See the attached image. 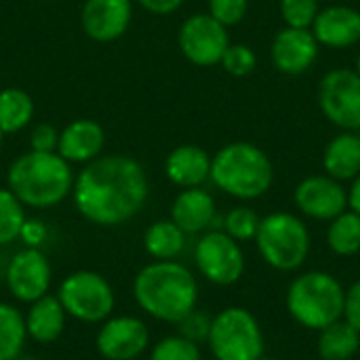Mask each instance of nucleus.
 <instances>
[{"instance_id":"f257e3e1","label":"nucleus","mask_w":360,"mask_h":360,"mask_svg":"<svg viewBox=\"0 0 360 360\" xmlns=\"http://www.w3.org/2000/svg\"><path fill=\"white\" fill-rule=\"evenodd\" d=\"M148 177L131 156L91 160L74 181L78 213L97 226H120L135 217L148 200Z\"/></svg>"},{"instance_id":"f03ea898","label":"nucleus","mask_w":360,"mask_h":360,"mask_svg":"<svg viewBox=\"0 0 360 360\" xmlns=\"http://www.w3.org/2000/svg\"><path fill=\"white\" fill-rule=\"evenodd\" d=\"M137 306L160 323L177 325L198 304V283L179 262H152L143 266L133 281Z\"/></svg>"},{"instance_id":"7ed1b4c3","label":"nucleus","mask_w":360,"mask_h":360,"mask_svg":"<svg viewBox=\"0 0 360 360\" xmlns=\"http://www.w3.org/2000/svg\"><path fill=\"white\" fill-rule=\"evenodd\" d=\"M8 190L21 205L49 209L68 198L74 188L70 162L57 152H25L6 173Z\"/></svg>"},{"instance_id":"20e7f679","label":"nucleus","mask_w":360,"mask_h":360,"mask_svg":"<svg viewBox=\"0 0 360 360\" xmlns=\"http://www.w3.org/2000/svg\"><path fill=\"white\" fill-rule=\"evenodd\" d=\"M211 179L221 192L240 200H253L270 190L274 169L262 148L234 141L211 158Z\"/></svg>"},{"instance_id":"39448f33","label":"nucleus","mask_w":360,"mask_h":360,"mask_svg":"<svg viewBox=\"0 0 360 360\" xmlns=\"http://www.w3.org/2000/svg\"><path fill=\"white\" fill-rule=\"evenodd\" d=\"M346 293L340 281L327 272H306L297 276L287 293L291 316L308 329H325L344 316Z\"/></svg>"},{"instance_id":"423d86ee","label":"nucleus","mask_w":360,"mask_h":360,"mask_svg":"<svg viewBox=\"0 0 360 360\" xmlns=\"http://www.w3.org/2000/svg\"><path fill=\"white\" fill-rule=\"evenodd\" d=\"M255 240L262 257L283 272L300 268L310 251V232L306 224L291 213H270L264 217Z\"/></svg>"},{"instance_id":"0eeeda50","label":"nucleus","mask_w":360,"mask_h":360,"mask_svg":"<svg viewBox=\"0 0 360 360\" xmlns=\"http://www.w3.org/2000/svg\"><path fill=\"white\" fill-rule=\"evenodd\" d=\"M57 300L68 316L86 325H101L116 308L112 285L105 276L93 270H76L68 274L57 289Z\"/></svg>"},{"instance_id":"6e6552de","label":"nucleus","mask_w":360,"mask_h":360,"mask_svg":"<svg viewBox=\"0 0 360 360\" xmlns=\"http://www.w3.org/2000/svg\"><path fill=\"white\" fill-rule=\"evenodd\" d=\"M209 348L217 360H257L264 356V335L245 308H226L211 321Z\"/></svg>"},{"instance_id":"1a4fd4ad","label":"nucleus","mask_w":360,"mask_h":360,"mask_svg":"<svg viewBox=\"0 0 360 360\" xmlns=\"http://www.w3.org/2000/svg\"><path fill=\"white\" fill-rule=\"evenodd\" d=\"M319 105L329 122L344 131H360V74L338 68L323 76Z\"/></svg>"},{"instance_id":"9d476101","label":"nucleus","mask_w":360,"mask_h":360,"mask_svg":"<svg viewBox=\"0 0 360 360\" xmlns=\"http://www.w3.org/2000/svg\"><path fill=\"white\" fill-rule=\"evenodd\" d=\"M198 272L213 285H234L245 272V253L240 245L221 230L207 232L194 249Z\"/></svg>"},{"instance_id":"9b49d317","label":"nucleus","mask_w":360,"mask_h":360,"mask_svg":"<svg viewBox=\"0 0 360 360\" xmlns=\"http://www.w3.org/2000/svg\"><path fill=\"white\" fill-rule=\"evenodd\" d=\"M53 281V268L49 257L36 249L25 247L17 251L4 272V283L13 300L21 304H32L40 297H44L51 291Z\"/></svg>"},{"instance_id":"f8f14e48","label":"nucleus","mask_w":360,"mask_h":360,"mask_svg":"<svg viewBox=\"0 0 360 360\" xmlns=\"http://www.w3.org/2000/svg\"><path fill=\"white\" fill-rule=\"evenodd\" d=\"M230 46L228 27L221 25L209 13H198L188 17L179 30V49L188 61L200 68H209L221 61L226 49Z\"/></svg>"},{"instance_id":"ddd939ff","label":"nucleus","mask_w":360,"mask_h":360,"mask_svg":"<svg viewBox=\"0 0 360 360\" xmlns=\"http://www.w3.org/2000/svg\"><path fill=\"white\" fill-rule=\"evenodd\" d=\"M95 346L105 360H135L150 346V329L139 316L112 314L101 323Z\"/></svg>"},{"instance_id":"4468645a","label":"nucleus","mask_w":360,"mask_h":360,"mask_svg":"<svg viewBox=\"0 0 360 360\" xmlns=\"http://www.w3.org/2000/svg\"><path fill=\"white\" fill-rule=\"evenodd\" d=\"M295 205L304 215L319 221H329L346 211L348 192L329 175H312L295 188Z\"/></svg>"},{"instance_id":"2eb2a0df","label":"nucleus","mask_w":360,"mask_h":360,"mask_svg":"<svg viewBox=\"0 0 360 360\" xmlns=\"http://www.w3.org/2000/svg\"><path fill=\"white\" fill-rule=\"evenodd\" d=\"M272 63L278 72L289 76H300L312 68L319 57V42L312 30L302 27H283L270 46Z\"/></svg>"},{"instance_id":"dca6fc26","label":"nucleus","mask_w":360,"mask_h":360,"mask_svg":"<svg viewBox=\"0 0 360 360\" xmlns=\"http://www.w3.org/2000/svg\"><path fill=\"white\" fill-rule=\"evenodd\" d=\"M131 15V0H86L82 8V27L89 38L112 42L127 32Z\"/></svg>"},{"instance_id":"f3484780","label":"nucleus","mask_w":360,"mask_h":360,"mask_svg":"<svg viewBox=\"0 0 360 360\" xmlns=\"http://www.w3.org/2000/svg\"><path fill=\"white\" fill-rule=\"evenodd\" d=\"M312 34L319 44L331 49H346L360 42V11L346 4H331L319 11Z\"/></svg>"},{"instance_id":"a211bd4d","label":"nucleus","mask_w":360,"mask_h":360,"mask_svg":"<svg viewBox=\"0 0 360 360\" xmlns=\"http://www.w3.org/2000/svg\"><path fill=\"white\" fill-rule=\"evenodd\" d=\"M105 135L99 122L80 118L70 122L59 133L57 154L63 156L68 162H91L99 156L103 148Z\"/></svg>"},{"instance_id":"6ab92c4d","label":"nucleus","mask_w":360,"mask_h":360,"mask_svg":"<svg viewBox=\"0 0 360 360\" xmlns=\"http://www.w3.org/2000/svg\"><path fill=\"white\" fill-rule=\"evenodd\" d=\"M23 316H25L27 338L40 346L55 344L63 335L65 323H68V312L63 310L57 295H51V293L32 302Z\"/></svg>"},{"instance_id":"aec40b11","label":"nucleus","mask_w":360,"mask_h":360,"mask_svg":"<svg viewBox=\"0 0 360 360\" xmlns=\"http://www.w3.org/2000/svg\"><path fill=\"white\" fill-rule=\"evenodd\" d=\"M171 221L188 236L205 232L215 221V200L202 188H186L171 207Z\"/></svg>"},{"instance_id":"412c9836","label":"nucleus","mask_w":360,"mask_h":360,"mask_svg":"<svg viewBox=\"0 0 360 360\" xmlns=\"http://www.w3.org/2000/svg\"><path fill=\"white\" fill-rule=\"evenodd\" d=\"M165 171L175 186L198 188L211 177V158L198 146H179L167 156Z\"/></svg>"},{"instance_id":"4be33fe9","label":"nucleus","mask_w":360,"mask_h":360,"mask_svg":"<svg viewBox=\"0 0 360 360\" xmlns=\"http://www.w3.org/2000/svg\"><path fill=\"white\" fill-rule=\"evenodd\" d=\"M323 167L329 177L338 181L354 179L360 173V137L354 131H344L335 135L325 152Z\"/></svg>"},{"instance_id":"5701e85b","label":"nucleus","mask_w":360,"mask_h":360,"mask_svg":"<svg viewBox=\"0 0 360 360\" xmlns=\"http://www.w3.org/2000/svg\"><path fill=\"white\" fill-rule=\"evenodd\" d=\"M143 247L148 255L154 257L156 262H169V259H175L184 251L186 234L171 219H162V221L152 224L146 230Z\"/></svg>"},{"instance_id":"b1692460","label":"nucleus","mask_w":360,"mask_h":360,"mask_svg":"<svg viewBox=\"0 0 360 360\" xmlns=\"http://www.w3.org/2000/svg\"><path fill=\"white\" fill-rule=\"evenodd\" d=\"M360 346V333L346 321H335L325 327L319 340V354L323 360H350Z\"/></svg>"},{"instance_id":"393cba45","label":"nucleus","mask_w":360,"mask_h":360,"mask_svg":"<svg viewBox=\"0 0 360 360\" xmlns=\"http://www.w3.org/2000/svg\"><path fill=\"white\" fill-rule=\"evenodd\" d=\"M25 342L27 331L23 312L8 302H0V360L19 359Z\"/></svg>"},{"instance_id":"a878e982","label":"nucleus","mask_w":360,"mask_h":360,"mask_svg":"<svg viewBox=\"0 0 360 360\" xmlns=\"http://www.w3.org/2000/svg\"><path fill=\"white\" fill-rule=\"evenodd\" d=\"M34 116V101L21 89L0 91V131L17 133L30 124Z\"/></svg>"},{"instance_id":"bb28decb","label":"nucleus","mask_w":360,"mask_h":360,"mask_svg":"<svg viewBox=\"0 0 360 360\" xmlns=\"http://www.w3.org/2000/svg\"><path fill=\"white\" fill-rule=\"evenodd\" d=\"M329 247L338 255H354L360 251V215L354 211H344L331 219L327 232Z\"/></svg>"},{"instance_id":"cd10ccee","label":"nucleus","mask_w":360,"mask_h":360,"mask_svg":"<svg viewBox=\"0 0 360 360\" xmlns=\"http://www.w3.org/2000/svg\"><path fill=\"white\" fill-rule=\"evenodd\" d=\"M23 224L25 211L21 200L8 188H0V247L15 243L21 234Z\"/></svg>"},{"instance_id":"c85d7f7f","label":"nucleus","mask_w":360,"mask_h":360,"mask_svg":"<svg viewBox=\"0 0 360 360\" xmlns=\"http://www.w3.org/2000/svg\"><path fill=\"white\" fill-rule=\"evenodd\" d=\"M259 221H262V217L253 209H249V207H236V209H232L226 215V219H224V232L228 236H232L236 243H240V240H253L257 236Z\"/></svg>"},{"instance_id":"c756f323","label":"nucleus","mask_w":360,"mask_h":360,"mask_svg":"<svg viewBox=\"0 0 360 360\" xmlns=\"http://www.w3.org/2000/svg\"><path fill=\"white\" fill-rule=\"evenodd\" d=\"M150 360H202V354L198 344L186 340L184 335H169L152 348Z\"/></svg>"},{"instance_id":"7c9ffc66","label":"nucleus","mask_w":360,"mask_h":360,"mask_svg":"<svg viewBox=\"0 0 360 360\" xmlns=\"http://www.w3.org/2000/svg\"><path fill=\"white\" fill-rule=\"evenodd\" d=\"M281 15L289 27L310 30L319 15V0H281Z\"/></svg>"},{"instance_id":"2f4dec72","label":"nucleus","mask_w":360,"mask_h":360,"mask_svg":"<svg viewBox=\"0 0 360 360\" xmlns=\"http://www.w3.org/2000/svg\"><path fill=\"white\" fill-rule=\"evenodd\" d=\"M224 65V70L232 76H249L255 65H257V57L255 51L247 44H230L219 61Z\"/></svg>"},{"instance_id":"473e14b6","label":"nucleus","mask_w":360,"mask_h":360,"mask_svg":"<svg viewBox=\"0 0 360 360\" xmlns=\"http://www.w3.org/2000/svg\"><path fill=\"white\" fill-rule=\"evenodd\" d=\"M247 8L249 0H209V15L226 27L240 23L247 15Z\"/></svg>"},{"instance_id":"72a5a7b5","label":"nucleus","mask_w":360,"mask_h":360,"mask_svg":"<svg viewBox=\"0 0 360 360\" xmlns=\"http://www.w3.org/2000/svg\"><path fill=\"white\" fill-rule=\"evenodd\" d=\"M211 321L205 312L200 310H192L184 321L177 323L179 327V335H184L186 340L194 342V344H200V342H207L209 338V331H211Z\"/></svg>"},{"instance_id":"f704fd0d","label":"nucleus","mask_w":360,"mask_h":360,"mask_svg":"<svg viewBox=\"0 0 360 360\" xmlns=\"http://www.w3.org/2000/svg\"><path fill=\"white\" fill-rule=\"evenodd\" d=\"M30 146H32L34 152H55L57 146H59V133H57V129L51 127V124H38L32 131Z\"/></svg>"},{"instance_id":"c9c22d12","label":"nucleus","mask_w":360,"mask_h":360,"mask_svg":"<svg viewBox=\"0 0 360 360\" xmlns=\"http://www.w3.org/2000/svg\"><path fill=\"white\" fill-rule=\"evenodd\" d=\"M46 238V226L40 221V219H25L23 228H21V234H19V240L25 243V247H40Z\"/></svg>"},{"instance_id":"e433bc0d","label":"nucleus","mask_w":360,"mask_h":360,"mask_svg":"<svg viewBox=\"0 0 360 360\" xmlns=\"http://www.w3.org/2000/svg\"><path fill=\"white\" fill-rule=\"evenodd\" d=\"M344 314H346V323H350L360 333V281H356L346 293Z\"/></svg>"},{"instance_id":"4c0bfd02","label":"nucleus","mask_w":360,"mask_h":360,"mask_svg":"<svg viewBox=\"0 0 360 360\" xmlns=\"http://www.w3.org/2000/svg\"><path fill=\"white\" fill-rule=\"evenodd\" d=\"M137 2L154 15H169V13L177 11L184 0H137Z\"/></svg>"},{"instance_id":"58836bf2","label":"nucleus","mask_w":360,"mask_h":360,"mask_svg":"<svg viewBox=\"0 0 360 360\" xmlns=\"http://www.w3.org/2000/svg\"><path fill=\"white\" fill-rule=\"evenodd\" d=\"M348 205H350V209H352L354 213H359L360 215V173L354 177L352 188H350V192H348Z\"/></svg>"},{"instance_id":"ea45409f","label":"nucleus","mask_w":360,"mask_h":360,"mask_svg":"<svg viewBox=\"0 0 360 360\" xmlns=\"http://www.w3.org/2000/svg\"><path fill=\"white\" fill-rule=\"evenodd\" d=\"M356 72L360 74V53H359V57H356Z\"/></svg>"},{"instance_id":"a19ab883","label":"nucleus","mask_w":360,"mask_h":360,"mask_svg":"<svg viewBox=\"0 0 360 360\" xmlns=\"http://www.w3.org/2000/svg\"><path fill=\"white\" fill-rule=\"evenodd\" d=\"M2 135H4V133H2V131H0V146H2Z\"/></svg>"},{"instance_id":"79ce46f5","label":"nucleus","mask_w":360,"mask_h":360,"mask_svg":"<svg viewBox=\"0 0 360 360\" xmlns=\"http://www.w3.org/2000/svg\"><path fill=\"white\" fill-rule=\"evenodd\" d=\"M15 360H36V359H21V356H19V359H15Z\"/></svg>"},{"instance_id":"37998d69","label":"nucleus","mask_w":360,"mask_h":360,"mask_svg":"<svg viewBox=\"0 0 360 360\" xmlns=\"http://www.w3.org/2000/svg\"><path fill=\"white\" fill-rule=\"evenodd\" d=\"M257 360H272V359H264V356H262V359H257Z\"/></svg>"},{"instance_id":"c03bdc74","label":"nucleus","mask_w":360,"mask_h":360,"mask_svg":"<svg viewBox=\"0 0 360 360\" xmlns=\"http://www.w3.org/2000/svg\"><path fill=\"white\" fill-rule=\"evenodd\" d=\"M359 137H360V133H359Z\"/></svg>"}]
</instances>
